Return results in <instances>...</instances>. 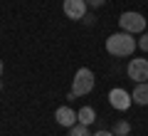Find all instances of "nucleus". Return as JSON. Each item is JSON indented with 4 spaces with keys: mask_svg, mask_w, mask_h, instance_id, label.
Listing matches in <instances>:
<instances>
[{
    "mask_svg": "<svg viewBox=\"0 0 148 136\" xmlns=\"http://www.w3.org/2000/svg\"><path fill=\"white\" fill-rule=\"evenodd\" d=\"M138 47V40L131 35V32H114V35L106 40V52L114 55V57H128L133 55Z\"/></svg>",
    "mask_w": 148,
    "mask_h": 136,
    "instance_id": "f257e3e1",
    "label": "nucleus"
},
{
    "mask_svg": "<svg viewBox=\"0 0 148 136\" xmlns=\"http://www.w3.org/2000/svg\"><path fill=\"white\" fill-rule=\"evenodd\" d=\"M69 136H91V134H89V126H84V124H74L72 129H69Z\"/></svg>",
    "mask_w": 148,
    "mask_h": 136,
    "instance_id": "9b49d317",
    "label": "nucleus"
},
{
    "mask_svg": "<svg viewBox=\"0 0 148 136\" xmlns=\"http://www.w3.org/2000/svg\"><path fill=\"white\" fill-rule=\"evenodd\" d=\"M111 131H114V136H128V134H131V124L121 119V121L114 124V129H111Z\"/></svg>",
    "mask_w": 148,
    "mask_h": 136,
    "instance_id": "9d476101",
    "label": "nucleus"
},
{
    "mask_svg": "<svg viewBox=\"0 0 148 136\" xmlns=\"http://www.w3.org/2000/svg\"><path fill=\"white\" fill-rule=\"evenodd\" d=\"M126 74H128V79H133L136 84H138V82H146V79H148V59H143V57L131 59V62H128Z\"/></svg>",
    "mask_w": 148,
    "mask_h": 136,
    "instance_id": "20e7f679",
    "label": "nucleus"
},
{
    "mask_svg": "<svg viewBox=\"0 0 148 136\" xmlns=\"http://www.w3.org/2000/svg\"><path fill=\"white\" fill-rule=\"evenodd\" d=\"M54 121H57L59 126H67V129H72L74 124H79V119H77V111H72L69 106H59V109L54 111Z\"/></svg>",
    "mask_w": 148,
    "mask_h": 136,
    "instance_id": "0eeeda50",
    "label": "nucleus"
},
{
    "mask_svg": "<svg viewBox=\"0 0 148 136\" xmlns=\"http://www.w3.org/2000/svg\"><path fill=\"white\" fill-rule=\"evenodd\" d=\"M138 47H141L143 52H148V32H143V37L138 40Z\"/></svg>",
    "mask_w": 148,
    "mask_h": 136,
    "instance_id": "f8f14e48",
    "label": "nucleus"
},
{
    "mask_svg": "<svg viewBox=\"0 0 148 136\" xmlns=\"http://www.w3.org/2000/svg\"><path fill=\"white\" fill-rule=\"evenodd\" d=\"M64 15L69 17V20H84L86 15V0H64Z\"/></svg>",
    "mask_w": 148,
    "mask_h": 136,
    "instance_id": "423d86ee",
    "label": "nucleus"
},
{
    "mask_svg": "<svg viewBox=\"0 0 148 136\" xmlns=\"http://www.w3.org/2000/svg\"><path fill=\"white\" fill-rule=\"evenodd\" d=\"M109 104L114 106V109H119V111H126L128 106L133 104V99H131V94H128L126 89H111L109 92Z\"/></svg>",
    "mask_w": 148,
    "mask_h": 136,
    "instance_id": "39448f33",
    "label": "nucleus"
},
{
    "mask_svg": "<svg viewBox=\"0 0 148 136\" xmlns=\"http://www.w3.org/2000/svg\"><path fill=\"white\" fill-rule=\"evenodd\" d=\"M91 136H114V131H104L101 129V131H96V134H91Z\"/></svg>",
    "mask_w": 148,
    "mask_h": 136,
    "instance_id": "4468645a",
    "label": "nucleus"
},
{
    "mask_svg": "<svg viewBox=\"0 0 148 136\" xmlns=\"http://www.w3.org/2000/svg\"><path fill=\"white\" fill-rule=\"evenodd\" d=\"M119 25H121L123 32H131V35H136V32H146V17L141 15V12H123L121 17H119Z\"/></svg>",
    "mask_w": 148,
    "mask_h": 136,
    "instance_id": "7ed1b4c3",
    "label": "nucleus"
},
{
    "mask_svg": "<svg viewBox=\"0 0 148 136\" xmlns=\"http://www.w3.org/2000/svg\"><path fill=\"white\" fill-rule=\"evenodd\" d=\"M131 99L141 106H148V82H138L136 89L131 92Z\"/></svg>",
    "mask_w": 148,
    "mask_h": 136,
    "instance_id": "6e6552de",
    "label": "nucleus"
},
{
    "mask_svg": "<svg viewBox=\"0 0 148 136\" xmlns=\"http://www.w3.org/2000/svg\"><path fill=\"white\" fill-rule=\"evenodd\" d=\"M3 69H5V67H3V59H0V74H3Z\"/></svg>",
    "mask_w": 148,
    "mask_h": 136,
    "instance_id": "2eb2a0df",
    "label": "nucleus"
},
{
    "mask_svg": "<svg viewBox=\"0 0 148 136\" xmlns=\"http://www.w3.org/2000/svg\"><path fill=\"white\" fill-rule=\"evenodd\" d=\"M91 89H94V72H91L89 67L77 69L74 82H72V92H74L77 97H84V94H89Z\"/></svg>",
    "mask_w": 148,
    "mask_h": 136,
    "instance_id": "f03ea898",
    "label": "nucleus"
},
{
    "mask_svg": "<svg viewBox=\"0 0 148 136\" xmlns=\"http://www.w3.org/2000/svg\"><path fill=\"white\" fill-rule=\"evenodd\" d=\"M104 3H106V0H86V5H89V8H101Z\"/></svg>",
    "mask_w": 148,
    "mask_h": 136,
    "instance_id": "ddd939ff",
    "label": "nucleus"
},
{
    "mask_svg": "<svg viewBox=\"0 0 148 136\" xmlns=\"http://www.w3.org/2000/svg\"><path fill=\"white\" fill-rule=\"evenodd\" d=\"M77 119H79V124H84V126H91L96 121V111L91 109V106H82L79 111H77Z\"/></svg>",
    "mask_w": 148,
    "mask_h": 136,
    "instance_id": "1a4fd4ad",
    "label": "nucleus"
}]
</instances>
